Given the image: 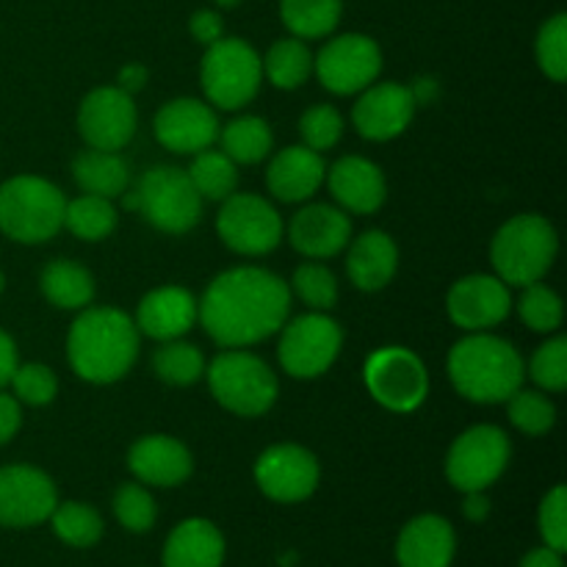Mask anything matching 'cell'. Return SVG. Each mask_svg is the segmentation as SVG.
I'll list each match as a JSON object with an SVG mask.
<instances>
[{
  "label": "cell",
  "mask_w": 567,
  "mask_h": 567,
  "mask_svg": "<svg viewBox=\"0 0 567 567\" xmlns=\"http://www.w3.org/2000/svg\"><path fill=\"white\" fill-rule=\"evenodd\" d=\"M291 288L310 310H319V313H327V310L336 308V302H338L336 275H332V271L321 264L299 266V269L293 271Z\"/></svg>",
  "instance_id": "obj_41"
},
{
  "label": "cell",
  "mask_w": 567,
  "mask_h": 567,
  "mask_svg": "<svg viewBox=\"0 0 567 567\" xmlns=\"http://www.w3.org/2000/svg\"><path fill=\"white\" fill-rule=\"evenodd\" d=\"M454 551H457V535L443 515H419L399 532V567H452Z\"/></svg>",
  "instance_id": "obj_25"
},
{
  "label": "cell",
  "mask_w": 567,
  "mask_h": 567,
  "mask_svg": "<svg viewBox=\"0 0 567 567\" xmlns=\"http://www.w3.org/2000/svg\"><path fill=\"white\" fill-rule=\"evenodd\" d=\"M14 388L17 402H25L31 408H42V404H50L59 393V380H55L53 369L44 363H25L17 365L14 377L9 382Z\"/></svg>",
  "instance_id": "obj_44"
},
{
  "label": "cell",
  "mask_w": 567,
  "mask_h": 567,
  "mask_svg": "<svg viewBox=\"0 0 567 567\" xmlns=\"http://www.w3.org/2000/svg\"><path fill=\"white\" fill-rule=\"evenodd\" d=\"M147 83V70L142 64H127L120 70V89L122 92L133 94Z\"/></svg>",
  "instance_id": "obj_51"
},
{
  "label": "cell",
  "mask_w": 567,
  "mask_h": 567,
  "mask_svg": "<svg viewBox=\"0 0 567 567\" xmlns=\"http://www.w3.org/2000/svg\"><path fill=\"white\" fill-rule=\"evenodd\" d=\"M559 252L551 221L540 214H518L498 227L491 244V260L498 280L526 288L548 275Z\"/></svg>",
  "instance_id": "obj_4"
},
{
  "label": "cell",
  "mask_w": 567,
  "mask_h": 567,
  "mask_svg": "<svg viewBox=\"0 0 567 567\" xmlns=\"http://www.w3.org/2000/svg\"><path fill=\"white\" fill-rule=\"evenodd\" d=\"M39 286H42L44 299L61 310H83L94 299V277L89 275V269L64 258L50 260L44 266Z\"/></svg>",
  "instance_id": "obj_29"
},
{
  "label": "cell",
  "mask_w": 567,
  "mask_h": 567,
  "mask_svg": "<svg viewBox=\"0 0 567 567\" xmlns=\"http://www.w3.org/2000/svg\"><path fill=\"white\" fill-rule=\"evenodd\" d=\"M225 537L219 526L205 518H186L166 537L161 565L164 567H221Z\"/></svg>",
  "instance_id": "obj_26"
},
{
  "label": "cell",
  "mask_w": 567,
  "mask_h": 567,
  "mask_svg": "<svg viewBox=\"0 0 567 567\" xmlns=\"http://www.w3.org/2000/svg\"><path fill=\"white\" fill-rule=\"evenodd\" d=\"M463 515L474 524H482V520L491 515V498L485 496V491H476V493H465V502H463Z\"/></svg>",
  "instance_id": "obj_49"
},
{
  "label": "cell",
  "mask_w": 567,
  "mask_h": 567,
  "mask_svg": "<svg viewBox=\"0 0 567 567\" xmlns=\"http://www.w3.org/2000/svg\"><path fill=\"white\" fill-rule=\"evenodd\" d=\"M219 142L221 153L233 158V164L249 166L271 153L275 136H271L269 122L260 120V116H238V120L219 127Z\"/></svg>",
  "instance_id": "obj_30"
},
{
  "label": "cell",
  "mask_w": 567,
  "mask_h": 567,
  "mask_svg": "<svg viewBox=\"0 0 567 567\" xmlns=\"http://www.w3.org/2000/svg\"><path fill=\"white\" fill-rule=\"evenodd\" d=\"M449 380L460 396L476 404L507 402L524 388V358L509 341L487 332H471L449 352Z\"/></svg>",
  "instance_id": "obj_3"
},
{
  "label": "cell",
  "mask_w": 567,
  "mask_h": 567,
  "mask_svg": "<svg viewBox=\"0 0 567 567\" xmlns=\"http://www.w3.org/2000/svg\"><path fill=\"white\" fill-rule=\"evenodd\" d=\"M20 424H22L20 402H17L14 396H9V393H0V446H6V443L20 432Z\"/></svg>",
  "instance_id": "obj_47"
},
{
  "label": "cell",
  "mask_w": 567,
  "mask_h": 567,
  "mask_svg": "<svg viewBox=\"0 0 567 567\" xmlns=\"http://www.w3.org/2000/svg\"><path fill=\"white\" fill-rule=\"evenodd\" d=\"M50 526H53L55 537L72 548H92L103 537V518L92 504L81 502H64L55 504L50 513Z\"/></svg>",
  "instance_id": "obj_35"
},
{
  "label": "cell",
  "mask_w": 567,
  "mask_h": 567,
  "mask_svg": "<svg viewBox=\"0 0 567 567\" xmlns=\"http://www.w3.org/2000/svg\"><path fill=\"white\" fill-rule=\"evenodd\" d=\"M399 249L388 233L365 230L349 244L347 275L360 291H380L396 277Z\"/></svg>",
  "instance_id": "obj_27"
},
{
  "label": "cell",
  "mask_w": 567,
  "mask_h": 567,
  "mask_svg": "<svg viewBox=\"0 0 567 567\" xmlns=\"http://www.w3.org/2000/svg\"><path fill=\"white\" fill-rule=\"evenodd\" d=\"M3 288H6V277H3V271H0V293H3Z\"/></svg>",
  "instance_id": "obj_53"
},
{
  "label": "cell",
  "mask_w": 567,
  "mask_h": 567,
  "mask_svg": "<svg viewBox=\"0 0 567 567\" xmlns=\"http://www.w3.org/2000/svg\"><path fill=\"white\" fill-rule=\"evenodd\" d=\"M260 66H264V75L269 78V83L291 92V89L302 86L313 72V53L308 50L305 39H277L269 53L260 59Z\"/></svg>",
  "instance_id": "obj_32"
},
{
  "label": "cell",
  "mask_w": 567,
  "mask_h": 567,
  "mask_svg": "<svg viewBox=\"0 0 567 567\" xmlns=\"http://www.w3.org/2000/svg\"><path fill=\"white\" fill-rule=\"evenodd\" d=\"M537 66L543 75L551 78L554 83H565L567 78V17L559 11L551 20H546L537 31L535 42Z\"/></svg>",
  "instance_id": "obj_39"
},
{
  "label": "cell",
  "mask_w": 567,
  "mask_h": 567,
  "mask_svg": "<svg viewBox=\"0 0 567 567\" xmlns=\"http://www.w3.org/2000/svg\"><path fill=\"white\" fill-rule=\"evenodd\" d=\"M114 515L120 526H125L133 535H144L158 520V504L150 496V491L136 482H127L114 493Z\"/></svg>",
  "instance_id": "obj_40"
},
{
  "label": "cell",
  "mask_w": 567,
  "mask_h": 567,
  "mask_svg": "<svg viewBox=\"0 0 567 567\" xmlns=\"http://www.w3.org/2000/svg\"><path fill=\"white\" fill-rule=\"evenodd\" d=\"M343 0H280L282 25L297 39H324L338 28Z\"/></svg>",
  "instance_id": "obj_31"
},
{
  "label": "cell",
  "mask_w": 567,
  "mask_h": 567,
  "mask_svg": "<svg viewBox=\"0 0 567 567\" xmlns=\"http://www.w3.org/2000/svg\"><path fill=\"white\" fill-rule=\"evenodd\" d=\"M155 230L181 236L203 219V197L194 188L186 169L169 164H158L147 169L138 181L136 192L127 199Z\"/></svg>",
  "instance_id": "obj_8"
},
{
  "label": "cell",
  "mask_w": 567,
  "mask_h": 567,
  "mask_svg": "<svg viewBox=\"0 0 567 567\" xmlns=\"http://www.w3.org/2000/svg\"><path fill=\"white\" fill-rule=\"evenodd\" d=\"M72 177L83 194L116 199L127 192L131 183V166L120 153L109 150H83L72 161Z\"/></svg>",
  "instance_id": "obj_28"
},
{
  "label": "cell",
  "mask_w": 567,
  "mask_h": 567,
  "mask_svg": "<svg viewBox=\"0 0 567 567\" xmlns=\"http://www.w3.org/2000/svg\"><path fill=\"white\" fill-rule=\"evenodd\" d=\"M518 567H565V559L559 551L543 546V548H535V551L526 554V557L520 559Z\"/></svg>",
  "instance_id": "obj_50"
},
{
  "label": "cell",
  "mask_w": 567,
  "mask_h": 567,
  "mask_svg": "<svg viewBox=\"0 0 567 567\" xmlns=\"http://www.w3.org/2000/svg\"><path fill=\"white\" fill-rule=\"evenodd\" d=\"M142 332L116 308H83L66 336V360L81 380L111 385L133 369Z\"/></svg>",
  "instance_id": "obj_2"
},
{
  "label": "cell",
  "mask_w": 567,
  "mask_h": 567,
  "mask_svg": "<svg viewBox=\"0 0 567 567\" xmlns=\"http://www.w3.org/2000/svg\"><path fill=\"white\" fill-rule=\"evenodd\" d=\"M341 343L343 330L338 321L313 310L293 319L291 324H282L277 358H280L282 371L293 380H316L336 363Z\"/></svg>",
  "instance_id": "obj_11"
},
{
  "label": "cell",
  "mask_w": 567,
  "mask_h": 567,
  "mask_svg": "<svg viewBox=\"0 0 567 567\" xmlns=\"http://www.w3.org/2000/svg\"><path fill=\"white\" fill-rule=\"evenodd\" d=\"M415 105L419 103L404 83H371L354 103L352 122L360 136L369 142H391L408 131L415 116Z\"/></svg>",
  "instance_id": "obj_19"
},
{
  "label": "cell",
  "mask_w": 567,
  "mask_h": 567,
  "mask_svg": "<svg viewBox=\"0 0 567 567\" xmlns=\"http://www.w3.org/2000/svg\"><path fill=\"white\" fill-rule=\"evenodd\" d=\"M127 468L150 487H177L192 476L194 457L177 437L144 435L127 452Z\"/></svg>",
  "instance_id": "obj_22"
},
{
  "label": "cell",
  "mask_w": 567,
  "mask_h": 567,
  "mask_svg": "<svg viewBox=\"0 0 567 567\" xmlns=\"http://www.w3.org/2000/svg\"><path fill=\"white\" fill-rule=\"evenodd\" d=\"M210 393L216 402L241 419H258L277 402V374L252 352L227 349L205 365Z\"/></svg>",
  "instance_id": "obj_6"
},
{
  "label": "cell",
  "mask_w": 567,
  "mask_h": 567,
  "mask_svg": "<svg viewBox=\"0 0 567 567\" xmlns=\"http://www.w3.org/2000/svg\"><path fill=\"white\" fill-rule=\"evenodd\" d=\"M59 504L53 480L33 465L0 468V526L31 529L44 524Z\"/></svg>",
  "instance_id": "obj_15"
},
{
  "label": "cell",
  "mask_w": 567,
  "mask_h": 567,
  "mask_svg": "<svg viewBox=\"0 0 567 567\" xmlns=\"http://www.w3.org/2000/svg\"><path fill=\"white\" fill-rule=\"evenodd\" d=\"M186 172L203 199L221 203V199H227L230 194H236L238 164H233V158H227L221 150L208 147L203 150V153H197Z\"/></svg>",
  "instance_id": "obj_33"
},
{
  "label": "cell",
  "mask_w": 567,
  "mask_h": 567,
  "mask_svg": "<svg viewBox=\"0 0 567 567\" xmlns=\"http://www.w3.org/2000/svg\"><path fill=\"white\" fill-rule=\"evenodd\" d=\"M513 446L507 432L493 424L471 426L452 443L446 454V476L463 493L487 491L507 471Z\"/></svg>",
  "instance_id": "obj_10"
},
{
  "label": "cell",
  "mask_w": 567,
  "mask_h": 567,
  "mask_svg": "<svg viewBox=\"0 0 567 567\" xmlns=\"http://www.w3.org/2000/svg\"><path fill=\"white\" fill-rule=\"evenodd\" d=\"M216 230L227 249L238 255H269L282 238V219L269 199L258 194H230L221 199Z\"/></svg>",
  "instance_id": "obj_12"
},
{
  "label": "cell",
  "mask_w": 567,
  "mask_h": 567,
  "mask_svg": "<svg viewBox=\"0 0 567 567\" xmlns=\"http://www.w3.org/2000/svg\"><path fill=\"white\" fill-rule=\"evenodd\" d=\"M188 31H192V37L197 39L199 44H214L219 42L221 37H225V20H221L219 11L214 9H199L194 11L192 20H188Z\"/></svg>",
  "instance_id": "obj_46"
},
{
  "label": "cell",
  "mask_w": 567,
  "mask_h": 567,
  "mask_svg": "<svg viewBox=\"0 0 567 567\" xmlns=\"http://www.w3.org/2000/svg\"><path fill=\"white\" fill-rule=\"evenodd\" d=\"M66 199L37 175H17L0 186V233L17 244H44L64 227Z\"/></svg>",
  "instance_id": "obj_5"
},
{
  "label": "cell",
  "mask_w": 567,
  "mask_h": 567,
  "mask_svg": "<svg viewBox=\"0 0 567 567\" xmlns=\"http://www.w3.org/2000/svg\"><path fill=\"white\" fill-rule=\"evenodd\" d=\"M299 136H302L305 147L316 150V153H327L336 147L343 136V116L332 105L319 103L310 105L302 116H299Z\"/></svg>",
  "instance_id": "obj_42"
},
{
  "label": "cell",
  "mask_w": 567,
  "mask_h": 567,
  "mask_svg": "<svg viewBox=\"0 0 567 567\" xmlns=\"http://www.w3.org/2000/svg\"><path fill=\"white\" fill-rule=\"evenodd\" d=\"M529 377L548 393H563L567 388V338L557 336L535 349L529 360Z\"/></svg>",
  "instance_id": "obj_43"
},
{
  "label": "cell",
  "mask_w": 567,
  "mask_h": 567,
  "mask_svg": "<svg viewBox=\"0 0 567 567\" xmlns=\"http://www.w3.org/2000/svg\"><path fill=\"white\" fill-rule=\"evenodd\" d=\"M288 241L310 260H327L341 255L352 241V221L347 210L327 203L305 205L288 225Z\"/></svg>",
  "instance_id": "obj_20"
},
{
  "label": "cell",
  "mask_w": 567,
  "mask_h": 567,
  "mask_svg": "<svg viewBox=\"0 0 567 567\" xmlns=\"http://www.w3.org/2000/svg\"><path fill=\"white\" fill-rule=\"evenodd\" d=\"M291 310V288L269 269L238 266L221 271L197 302V319L214 343L244 349L280 332Z\"/></svg>",
  "instance_id": "obj_1"
},
{
  "label": "cell",
  "mask_w": 567,
  "mask_h": 567,
  "mask_svg": "<svg viewBox=\"0 0 567 567\" xmlns=\"http://www.w3.org/2000/svg\"><path fill=\"white\" fill-rule=\"evenodd\" d=\"M327 186L332 199L349 214L369 216L382 208L388 197V183L380 166L363 155H347L327 169Z\"/></svg>",
  "instance_id": "obj_21"
},
{
  "label": "cell",
  "mask_w": 567,
  "mask_h": 567,
  "mask_svg": "<svg viewBox=\"0 0 567 567\" xmlns=\"http://www.w3.org/2000/svg\"><path fill=\"white\" fill-rule=\"evenodd\" d=\"M313 72L332 94H358L382 72V50L365 33L332 37L313 59Z\"/></svg>",
  "instance_id": "obj_13"
},
{
  "label": "cell",
  "mask_w": 567,
  "mask_h": 567,
  "mask_svg": "<svg viewBox=\"0 0 567 567\" xmlns=\"http://www.w3.org/2000/svg\"><path fill=\"white\" fill-rule=\"evenodd\" d=\"M136 330L153 341L183 338L197 321V299L181 286H164L142 297L136 310Z\"/></svg>",
  "instance_id": "obj_23"
},
{
  "label": "cell",
  "mask_w": 567,
  "mask_h": 567,
  "mask_svg": "<svg viewBox=\"0 0 567 567\" xmlns=\"http://www.w3.org/2000/svg\"><path fill=\"white\" fill-rule=\"evenodd\" d=\"M138 125L133 94L120 86H100L83 97L78 109V133L92 150L120 153L133 138Z\"/></svg>",
  "instance_id": "obj_14"
},
{
  "label": "cell",
  "mask_w": 567,
  "mask_h": 567,
  "mask_svg": "<svg viewBox=\"0 0 567 567\" xmlns=\"http://www.w3.org/2000/svg\"><path fill=\"white\" fill-rule=\"evenodd\" d=\"M319 460L297 443H277L255 463V482L266 498L280 504L305 502L319 487Z\"/></svg>",
  "instance_id": "obj_16"
},
{
  "label": "cell",
  "mask_w": 567,
  "mask_h": 567,
  "mask_svg": "<svg viewBox=\"0 0 567 567\" xmlns=\"http://www.w3.org/2000/svg\"><path fill=\"white\" fill-rule=\"evenodd\" d=\"M17 365H20V360H17V343L14 338L9 336V332L0 330V388H6L11 382V377H14Z\"/></svg>",
  "instance_id": "obj_48"
},
{
  "label": "cell",
  "mask_w": 567,
  "mask_h": 567,
  "mask_svg": "<svg viewBox=\"0 0 567 567\" xmlns=\"http://www.w3.org/2000/svg\"><path fill=\"white\" fill-rule=\"evenodd\" d=\"M153 371L166 385H194L205 374V358L194 343L164 341L153 352Z\"/></svg>",
  "instance_id": "obj_36"
},
{
  "label": "cell",
  "mask_w": 567,
  "mask_h": 567,
  "mask_svg": "<svg viewBox=\"0 0 567 567\" xmlns=\"http://www.w3.org/2000/svg\"><path fill=\"white\" fill-rule=\"evenodd\" d=\"M324 177L327 166L321 153L305 147V144H291L271 158L269 169H266V186H269L271 197H277L280 203H305L319 192Z\"/></svg>",
  "instance_id": "obj_24"
},
{
  "label": "cell",
  "mask_w": 567,
  "mask_h": 567,
  "mask_svg": "<svg viewBox=\"0 0 567 567\" xmlns=\"http://www.w3.org/2000/svg\"><path fill=\"white\" fill-rule=\"evenodd\" d=\"M260 81H264L260 55L247 39L221 37L219 42L205 48L199 83L208 105L221 111L244 109L258 94Z\"/></svg>",
  "instance_id": "obj_7"
},
{
  "label": "cell",
  "mask_w": 567,
  "mask_h": 567,
  "mask_svg": "<svg viewBox=\"0 0 567 567\" xmlns=\"http://www.w3.org/2000/svg\"><path fill=\"white\" fill-rule=\"evenodd\" d=\"M507 415L515 430L532 437L546 435L557 424V408H554L551 399L543 391H529V388H518L507 399Z\"/></svg>",
  "instance_id": "obj_37"
},
{
  "label": "cell",
  "mask_w": 567,
  "mask_h": 567,
  "mask_svg": "<svg viewBox=\"0 0 567 567\" xmlns=\"http://www.w3.org/2000/svg\"><path fill=\"white\" fill-rule=\"evenodd\" d=\"M509 308V286L496 275H468L449 288L446 313L465 332H485L502 324Z\"/></svg>",
  "instance_id": "obj_18"
},
{
  "label": "cell",
  "mask_w": 567,
  "mask_h": 567,
  "mask_svg": "<svg viewBox=\"0 0 567 567\" xmlns=\"http://www.w3.org/2000/svg\"><path fill=\"white\" fill-rule=\"evenodd\" d=\"M64 227L83 241H103L116 227V208L111 199L81 194L64 208Z\"/></svg>",
  "instance_id": "obj_34"
},
{
  "label": "cell",
  "mask_w": 567,
  "mask_h": 567,
  "mask_svg": "<svg viewBox=\"0 0 567 567\" xmlns=\"http://www.w3.org/2000/svg\"><path fill=\"white\" fill-rule=\"evenodd\" d=\"M153 131L161 147L177 155H197L214 147L219 138V120L214 105L205 100L177 97L161 105L153 120Z\"/></svg>",
  "instance_id": "obj_17"
},
{
  "label": "cell",
  "mask_w": 567,
  "mask_h": 567,
  "mask_svg": "<svg viewBox=\"0 0 567 567\" xmlns=\"http://www.w3.org/2000/svg\"><path fill=\"white\" fill-rule=\"evenodd\" d=\"M518 313L524 324L535 332H557L563 327V299L554 288L532 282L518 299Z\"/></svg>",
  "instance_id": "obj_38"
},
{
  "label": "cell",
  "mask_w": 567,
  "mask_h": 567,
  "mask_svg": "<svg viewBox=\"0 0 567 567\" xmlns=\"http://www.w3.org/2000/svg\"><path fill=\"white\" fill-rule=\"evenodd\" d=\"M537 529H540L543 546L565 554L567 548V491L565 485L551 487L540 502L537 513Z\"/></svg>",
  "instance_id": "obj_45"
},
{
  "label": "cell",
  "mask_w": 567,
  "mask_h": 567,
  "mask_svg": "<svg viewBox=\"0 0 567 567\" xmlns=\"http://www.w3.org/2000/svg\"><path fill=\"white\" fill-rule=\"evenodd\" d=\"M363 380L371 396L391 413H413L430 393L426 365L413 349L380 347L363 365Z\"/></svg>",
  "instance_id": "obj_9"
},
{
  "label": "cell",
  "mask_w": 567,
  "mask_h": 567,
  "mask_svg": "<svg viewBox=\"0 0 567 567\" xmlns=\"http://www.w3.org/2000/svg\"><path fill=\"white\" fill-rule=\"evenodd\" d=\"M216 6H219V9H236L238 3H241V0H214Z\"/></svg>",
  "instance_id": "obj_52"
}]
</instances>
